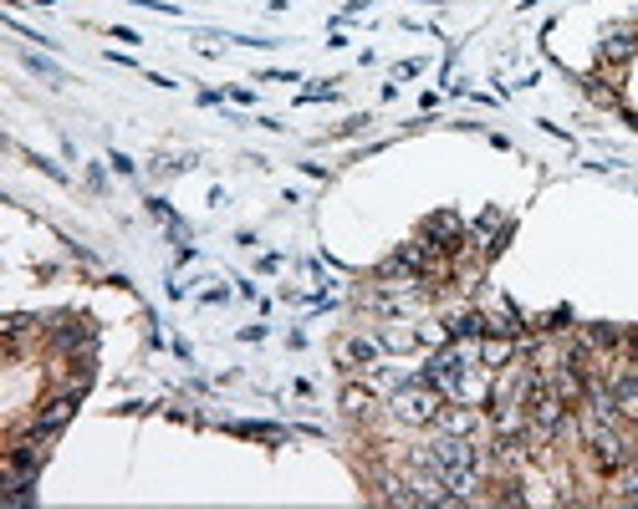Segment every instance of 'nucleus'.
<instances>
[{
  "label": "nucleus",
  "mask_w": 638,
  "mask_h": 509,
  "mask_svg": "<svg viewBox=\"0 0 638 509\" xmlns=\"http://www.w3.org/2000/svg\"><path fill=\"white\" fill-rule=\"evenodd\" d=\"M634 367H638V336H634Z\"/></svg>",
  "instance_id": "9"
},
{
  "label": "nucleus",
  "mask_w": 638,
  "mask_h": 509,
  "mask_svg": "<svg viewBox=\"0 0 638 509\" xmlns=\"http://www.w3.org/2000/svg\"><path fill=\"white\" fill-rule=\"evenodd\" d=\"M480 372H486V367L476 362L470 347H449L430 362V382L445 397H455V403H480V397H486V378H480Z\"/></svg>",
  "instance_id": "1"
},
{
  "label": "nucleus",
  "mask_w": 638,
  "mask_h": 509,
  "mask_svg": "<svg viewBox=\"0 0 638 509\" xmlns=\"http://www.w3.org/2000/svg\"><path fill=\"white\" fill-rule=\"evenodd\" d=\"M588 342H593V347H618V342H624V332H618V326H593V332H588Z\"/></svg>",
  "instance_id": "6"
},
{
  "label": "nucleus",
  "mask_w": 638,
  "mask_h": 509,
  "mask_svg": "<svg viewBox=\"0 0 638 509\" xmlns=\"http://www.w3.org/2000/svg\"><path fill=\"white\" fill-rule=\"evenodd\" d=\"M440 407H445V393H440L434 382H424V387H403V393L394 397V413H399L403 423H440Z\"/></svg>",
  "instance_id": "3"
},
{
  "label": "nucleus",
  "mask_w": 638,
  "mask_h": 509,
  "mask_svg": "<svg viewBox=\"0 0 638 509\" xmlns=\"http://www.w3.org/2000/svg\"><path fill=\"white\" fill-rule=\"evenodd\" d=\"M72 413H77V397H57V403H52V407H46V413H42V423H36V433H57V428H61V423H67V418H72Z\"/></svg>",
  "instance_id": "5"
},
{
  "label": "nucleus",
  "mask_w": 638,
  "mask_h": 509,
  "mask_svg": "<svg viewBox=\"0 0 638 509\" xmlns=\"http://www.w3.org/2000/svg\"><path fill=\"white\" fill-rule=\"evenodd\" d=\"M424 464H430V474H440V479H445V489H455V499H465L480 484V453L470 449V438H465V433L440 438Z\"/></svg>",
  "instance_id": "2"
},
{
  "label": "nucleus",
  "mask_w": 638,
  "mask_h": 509,
  "mask_svg": "<svg viewBox=\"0 0 638 509\" xmlns=\"http://www.w3.org/2000/svg\"><path fill=\"white\" fill-rule=\"evenodd\" d=\"M603 387H608V393H613V403L634 413V407H638V367H608V378H603Z\"/></svg>",
  "instance_id": "4"
},
{
  "label": "nucleus",
  "mask_w": 638,
  "mask_h": 509,
  "mask_svg": "<svg viewBox=\"0 0 638 509\" xmlns=\"http://www.w3.org/2000/svg\"><path fill=\"white\" fill-rule=\"evenodd\" d=\"M628 46H634V36H628V31H613V36H608V51H628Z\"/></svg>",
  "instance_id": "8"
},
{
  "label": "nucleus",
  "mask_w": 638,
  "mask_h": 509,
  "mask_svg": "<svg viewBox=\"0 0 638 509\" xmlns=\"http://www.w3.org/2000/svg\"><path fill=\"white\" fill-rule=\"evenodd\" d=\"M618 499H624V505H638V468H624V479H618Z\"/></svg>",
  "instance_id": "7"
}]
</instances>
